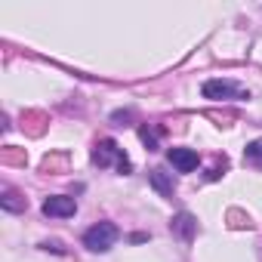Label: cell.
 <instances>
[{
  "label": "cell",
  "mask_w": 262,
  "mask_h": 262,
  "mask_svg": "<svg viewBox=\"0 0 262 262\" xmlns=\"http://www.w3.org/2000/svg\"><path fill=\"white\" fill-rule=\"evenodd\" d=\"M93 164H99V167H111V164H114L120 176L133 173V164H129V158L123 155V148H120L114 139H99V142H96V148H93Z\"/></svg>",
  "instance_id": "obj_1"
},
{
  "label": "cell",
  "mask_w": 262,
  "mask_h": 262,
  "mask_svg": "<svg viewBox=\"0 0 262 262\" xmlns=\"http://www.w3.org/2000/svg\"><path fill=\"white\" fill-rule=\"evenodd\" d=\"M117 237H120V231H117L114 222H96L93 228H86V234H83V247L93 250V253H105V250L114 247Z\"/></svg>",
  "instance_id": "obj_2"
},
{
  "label": "cell",
  "mask_w": 262,
  "mask_h": 262,
  "mask_svg": "<svg viewBox=\"0 0 262 262\" xmlns=\"http://www.w3.org/2000/svg\"><path fill=\"white\" fill-rule=\"evenodd\" d=\"M77 213V201L74 198H65V194H53L43 201V216H53V219H68Z\"/></svg>",
  "instance_id": "obj_3"
},
{
  "label": "cell",
  "mask_w": 262,
  "mask_h": 262,
  "mask_svg": "<svg viewBox=\"0 0 262 262\" xmlns=\"http://www.w3.org/2000/svg\"><path fill=\"white\" fill-rule=\"evenodd\" d=\"M204 96L207 99H237V96H247L237 83L231 80H207L204 83Z\"/></svg>",
  "instance_id": "obj_4"
},
{
  "label": "cell",
  "mask_w": 262,
  "mask_h": 262,
  "mask_svg": "<svg viewBox=\"0 0 262 262\" xmlns=\"http://www.w3.org/2000/svg\"><path fill=\"white\" fill-rule=\"evenodd\" d=\"M167 161H170L179 173L198 170V151H191V148H170V151H167Z\"/></svg>",
  "instance_id": "obj_5"
},
{
  "label": "cell",
  "mask_w": 262,
  "mask_h": 262,
  "mask_svg": "<svg viewBox=\"0 0 262 262\" xmlns=\"http://www.w3.org/2000/svg\"><path fill=\"white\" fill-rule=\"evenodd\" d=\"M0 204H4V210H10V213H22V210H28V201H25L19 191H13V188H7V191H4Z\"/></svg>",
  "instance_id": "obj_6"
},
{
  "label": "cell",
  "mask_w": 262,
  "mask_h": 262,
  "mask_svg": "<svg viewBox=\"0 0 262 262\" xmlns=\"http://www.w3.org/2000/svg\"><path fill=\"white\" fill-rule=\"evenodd\" d=\"M170 228H173V231H176V234H182V237H191V234H194V228H198V225H194V219H191V216H188V213H179V216H176V219H173V225H170Z\"/></svg>",
  "instance_id": "obj_7"
},
{
  "label": "cell",
  "mask_w": 262,
  "mask_h": 262,
  "mask_svg": "<svg viewBox=\"0 0 262 262\" xmlns=\"http://www.w3.org/2000/svg\"><path fill=\"white\" fill-rule=\"evenodd\" d=\"M151 185H155L164 198H170V194H173V188H176V185L167 179V173H164V170H151Z\"/></svg>",
  "instance_id": "obj_8"
},
{
  "label": "cell",
  "mask_w": 262,
  "mask_h": 262,
  "mask_svg": "<svg viewBox=\"0 0 262 262\" xmlns=\"http://www.w3.org/2000/svg\"><path fill=\"white\" fill-rule=\"evenodd\" d=\"M139 136L148 145V151H155L158 148V136H161V126H139Z\"/></svg>",
  "instance_id": "obj_9"
},
{
  "label": "cell",
  "mask_w": 262,
  "mask_h": 262,
  "mask_svg": "<svg viewBox=\"0 0 262 262\" xmlns=\"http://www.w3.org/2000/svg\"><path fill=\"white\" fill-rule=\"evenodd\" d=\"M244 158H247V164H253V167L262 170V142H250L247 151H244Z\"/></svg>",
  "instance_id": "obj_10"
}]
</instances>
